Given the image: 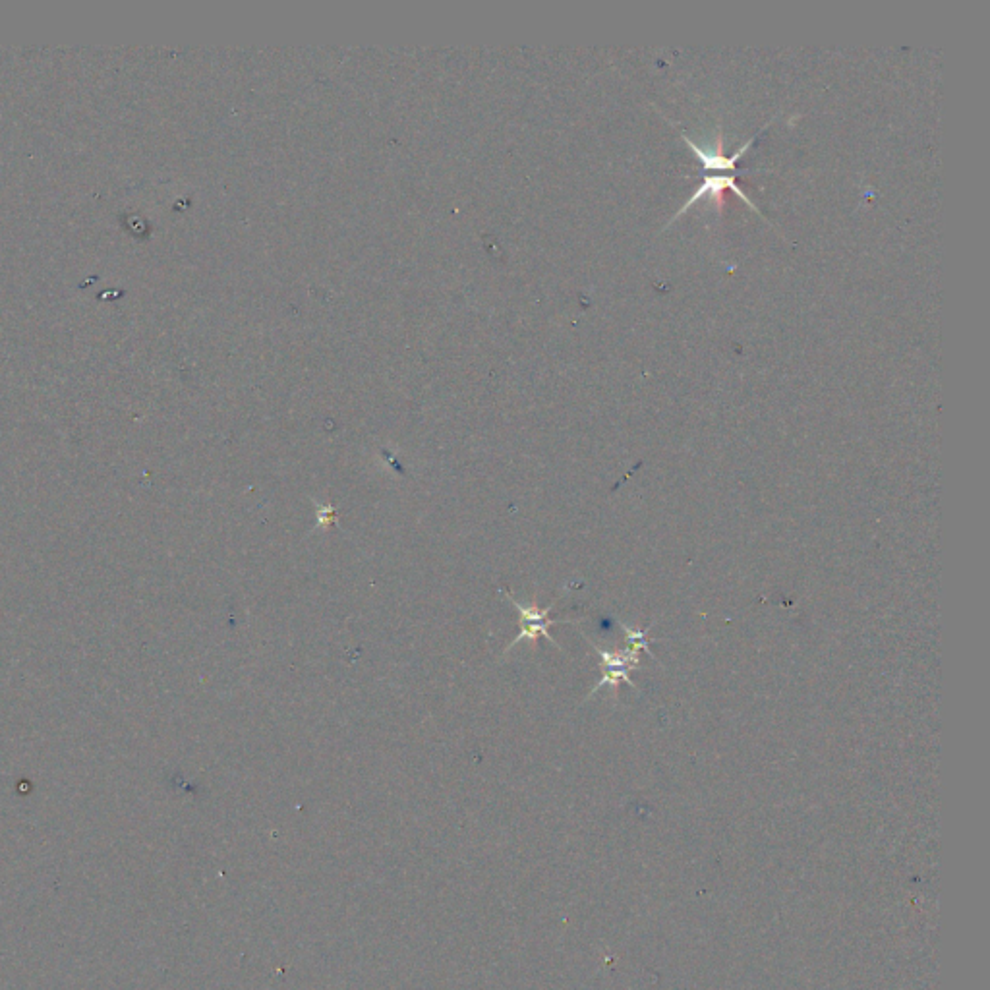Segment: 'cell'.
I'll use <instances>...</instances> for the list:
<instances>
[{
    "label": "cell",
    "instance_id": "1",
    "mask_svg": "<svg viewBox=\"0 0 990 990\" xmlns=\"http://www.w3.org/2000/svg\"><path fill=\"white\" fill-rule=\"evenodd\" d=\"M588 642L598 652V656H600V668H602V679L590 691L588 699L594 697L604 685H610L612 687V693L615 699H617V687L621 683H627L631 689L639 691L637 683L631 679V670H639L641 668V654L639 652H633L629 648L627 650H621V652H610V650H604L602 646H598L596 642Z\"/></svg>",
    "mask_w": 990,
    "mask_h": 990
},
{
    "label": "cell",
    "instance_id": "2",
    "mask_svg": "<svg viewBox=\"0 0 990 990\" xmlns=\"http://www.w3.org/2000/svg\"><path fill=\"white\" fill-rule=\"evenodd\" d=\"M505 598H507V600L515 606V610L519 612V617H521V631H519V635L513 639V642H509V646L503 650L505 654H507L513 646H517L519 642L530 641L532 644H536V641H538L540 637L548 639V641L552 642L554 646L559 648V644L555 642L554 637H552V633H550V627L559 625V623H575L573 619H550V612H552L555 602H552L546 610H540L536 602H532V604L525 606V604L517 602V600H515V596H513V594H509V592H505Z\"/></svg>",
    "mask_w": 990,
    "mask_h": 990
},
{
    "label": "cell",
    "instance_id": "3",
    "mask_svg": "<svg viewBox=\"0 0 990 990\" xmlns=\"http://www.w3.org/2000/svg\"><path fill=\"white\" fill-rule=\"evenodd\" d=\"M726 190L735 192V194H737V196H739L745 204L749 205L753 211H757L758 215H760L762 219H766V217L762 215V211L758 209V205H755V202H753V200H751V198L743 192V188H741V186H737V182H735V178H733V173H724V175H710V173H708L706 178L702 180V184H700L699 188L693 192V196H691L685 204L679 207V211L675 213V217H671V221L668 225H666V227H670L671 223H673L675 219H679L683 213H687L693 205L699 204L700 200H702V198H706V196H708V198H712V200L716 202L718 211H722V207H724V198H722V194H724Z\"/></svg>",
    "mask_w": 990,
    "mask_h": 990
},
{
    "label": "cell",
    "instance_id": "4",
    "mask_svg": "<svg viewBox=\"0 0 990 990\" xmlns=\"http://www.w3.org/2000/svg\"><path fill=\"white\" fill-rule=\"evenodd\" d=\"M619 627H621V631H623V633H625V637H627V642H629V650L639 652V654H641L642 650H644L646 654H650V658L658 660V658H656V654H654V652H652V648H650V644H652V642H658V639H650V637H648V635H650V629H637V627H631V625H627V623H619Z\"/></svg>",
    "mask_w": 990,
    "mask_h": 990
},
{
    "label": "cell",
    "instance_id": "5",
    "mask_svg": "<svg viewBox=\"0 0 990 990\" xmlns=\"http://www.w3.org/2000/svg\"><path fill=\"white\" fill-rule=\"evenodd\" d=\"M337 523V509L333 505L318 507V526H331Z\"/></svg>",
    "mask_w": 990,
    "mask_h": 990
}]
</instances>
